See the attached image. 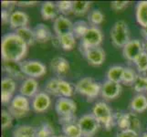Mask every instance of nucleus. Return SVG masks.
<instances>
[{
    "label": "nucleus",
    "instance_id": "13",
    "mask_svg": "<svg viewBox=\"0 0 147 137\" xmlns=\"http://www.w3.org/2000/svg\"><path fill=\"white\" fill-rule=\"evenodd\" d=\"M53 28L54 32L56 33V36L59 38L63 35L72 32L73 23L64 15H59L57 18L54 19Z\"/></svg>",
    "mask_w": 147,
    "mask_h": 137
},
{
    "label": "nucleus",
    "instance_id": "51",
    "mask_svg": "<svg viewBox=\"0 0 147 137\" xmlns=\"http://www.w3.org/2000/svg\"><path fill=\"white\" fill-rule=\"evenodd\" d=\"M83 137H92V136H83Z\"/></svg>",
    "mask_w": 147,
    "mask_h": 137
},
{
    "label": "nucleus",
    "instance_id": "2",
    "mask_svg": "<svg viewBox=\"0 0 147 137\" xmlns=\"http://www.w3.org/2000/svg\"><path fill=\"white\" fill-rule=\"evenodd\" d=\"M92 113L107 131L111 130L114 126V114L113 113V111H111L110 106L104 101H99V103H95Z\"/></svg>",
    "mask_w": 147,
    "mask_h": 137
},
{
    "label": "nucleus",
    "instance_id": "39",
    "mask_svg": "<svg viewBox=\"0 0 147 137\" xmlns=\"http://www.w3.org/2000/svg\"><path fill=\"white\" fill-rule=\"evenodd\" d=\"M1 118H2V129L6 130L12 125L13 123V116L7 110H2L1 111Z\"/></svg>",
    "mask_w": 147,
    "mask_h": 137
},
{
    "label": "nucleus",
    "instance_id": "9",
    "mask_svg": "<svg viewBox=\"0 0 147 137\" xmlns=\"http://www.w3.org/2000/svg\"><path fill=\"white\" fill-rule=\"evenodd\" d=\"M78 124L82 131L83 136H92L99 130L100 124L92 113L85 114L78 120Z\"/></svg>",
    "mask_w": 147,
    "mask_h": 137
},
{
    "label": "nucleus",
    "instance_id": "23",
    "mask_svg": "<svg viewBox=\"0 0 147 137\" xmlns=\"http://www.w3.org/2000/svg\"><path fill=\"white\" fill-rule=\"evenodd\" d=\"M124 72V67L120 65H114L107 70L106 72V77H107V80L117 83H121V80H123Z\"/></svg>",
    "mask_w": 147,
    "mask_h": 137
},
{
    "label": "nucleus",
    "instance_id": "38",
    "mask_svg": "<svg viewBox=\"0 0 147 137\" xmlns=\"http://www.w3.org/2000/svg\"><path fill=\"white\" fill-rule=\"evenodd\" d=\"M136 69L141 74H144L147 72V52L144 51L134 62Z\"/></svg>",
    "mask_w": 147,
    "mask_h": 137
},
{
    "label": "nucleus",
    "instance_id": "47",
    "mask_svg": "<svg viewBox=\"0 0 147 137\" xmlns=\"http://www.w3.org/2000/svg\"><path fill=\"white\" fill-rule=\"evenodd\" d=\"M141 32H142V35H143L144 40L147 39V27L146 28H142Z\"/></svg>",
    "mask_w": 147,
    "mask_h": 137
},
{
    "label": "nucleus",
    "instance_id": "3",
    "mask_svg": "<svg viewBox=\"0 0 147 137\" xmlns=\"http://www.w3.org/2000/svg\"><path fill=\"white\" fill-rule=\"evenodd\" d=\"M111 43L116 48H123L130 41V31L128 25L123 20L115 22L111 29Z\"/></svg>",
    "mask_w": 147,
    "mask_h": 137
},
{
    "label": "nucleus",
    "instance_id": "8",
    "mask_svg": "<svg viewBox=\"0 0 147 137\" xmlns=\"http://www.w3.org/2000/svg\"><path fill=\"white\" fill-rule=\"evenodd\" d=\"M55 110L59 118H66L74 116L77 111V104L69 98L59 97L55 103Z\"/></svg>",
    "mask_w": 147,
    "mask_h": 137
},
{
    "label": "nucleus",
    "instance_id": "27",
    "mask_svg": "<svg viewBox=\"0 0 147 137\" xmlns=\"http://www.w3.org/2000/svg\"><path fill=\"white\" fill-rule=\"evenodd\" d=\"M58 39H59V45L64 50H66V51H69V50L73 49L76 45V37L74 36V34L72 32L63 35V36L58 38Z\"/></svg>",
    "mask_w": 147,
    "mask_h": 137
},
{
    "label": "nucleus",
    "instance_id": "10",
    "mask_svg": "<svg viewBox=\"0 0 147 137\" xmlns=\"http://www.w3.org/2000/svg\"><path fill=\"white\" fill-rule=\"evenodd\" d=\"M144 51L143 42L139 39H131L123 48V55L124 59L134 63Z\"/></svg>",
    "mask_w": 147,
    "mask_h": 137
},
{
    "label": "nucleus",
    "instance_id": "25",
    "mask_svg": "<svg viewBox=\"0 0 147 137\" xmlns=\"http://www.w3.org/2000/svg\"><path fill=\"white\" fill-rule=\"evenodd\" d=\"M37 129L31 125H19L13 131V137H36Z\"/></svg>",
    "mask_w": 147,
    "mask_h": 137
},
{
    "label": "nucleus",
    "instance_id": "24",
    "mask_svg": "<svg viewBox=\"0 0 147 137\" xmlns=\"http://www.w3.org/2000/svg\"><path fill=\"white\" fill-rule=\"evenodd\" d=\"M136 20L142 28L147 27V1H140L136 6Z\"/></svg>",
    "mask_w": 147,
    "mask_h": 137
},
{
    "label": "nucleus",
    "instance_id": "46",
    "mask_svg": "<svg viewBox=\"0 0 147 137\" xmlns=\"http://www.w3.org/2000/svg\"><path fill=\"white\" fill-rule=\"evenodd\" d=\"M38 2L37 1H28V2H17L18 6H21V7H30V6H34L36 5Z\"/></svg>",
    "mask_w": 147,
    "mask_h": 137
},
{
    "label": "nucleus",
    "instance_id": "30",
    "mask_svg": "<svg viewBox=\"0 0 147 137\" xmlns=\"http://www.w3.org/2000/svg\"><path fill=\"white\" fill-rule=\"evenodd\" d=\"M90 2L89 1H73L72 13L75 16L82 17L88 12L90 7Z\"/></svg>",
    "mask_w": 147,
    "mask_h": 137
},
{
    "label": "nucleus",
    "instance_id": "5",
    "mask_svg": "<svg viewBox=\"0 0 147 137\" xmlns=\"http://www.w3.org/2000/svg\"><path fill=\"white\" fill-rule=\"evenodd\" d=\"M103 35L100 29L97 27H90L88 31L80 40V51L83 54L90 49L100 47L102 42Z\"/></svg>",
    "mask_w": 147,
    "mask_h": 137
},
{
    "label": "nucleus",
    "instance_id": "7",
    "mask_svg": "<svg viewBox=\"0 0 147 137\" xmlns=\"http://www.w3.org/2000/svg\"><path fill=\"white\" fill-rule=\"evenodd\" d=\"M21 65L23 73L28 78H40L47 73L46 65L38 60H26Z\"/></svg>",
    "mask_w": 147,
    "mask_h": 137
},
{
    "label": "nucleus",
    "instance_id": "33",
    "mask_svg": "<svg viewBox=\"0 0 147 137\" xmlns=\"http://www.w3.org/2000/svg\"><path fill=\"white\" fill-rule=\"evenodd\" d=\"M59 78H52L49 80L46 85H45V92H47L49 95H53V96H59Z\"/></svg>",
    "mask_w": 147,
    "mask_h": 137
},
{
    "label": "nucleus",
    "instance_id": "12",
    "mask_svg": "<svg viewBox=\"0 0 147 137\" xmlns=\"http://www.w3.org/2000/svg\"><path fill=\"white\" fill-rule=\"evenodd\" d=\"M50 105H51V99L47 92H38L31 101L32 110L37 113L47 111Z\"/></svg>",
    "mask_w": 147,
    "mask_h": 137
},
{
    "label": "nucleus",
    "instance_id": "1",
    "mask_svg": "<svg viewBox=\"0 0 147 137\" xmlns=\"http://www.w3.org/2000/svg\"><path fill=\"white\" fill-rule=\"evenodd\" d=\"M28 46L16 33H8L1 40V56L3 61L19 62L28 52Z\"/></svg>",
    "mask_w": 147,
    "mask_h": 137
},
{
    "label": "nucleus",
    "instance_id": "41",
    "mask_svg": "<svg viewBox=\"0 0 147 137\" xmlns=\"http://www.w3.org/2000/svg\"><path fill=\"white\" fill-rule=\"evenodd\" d=\"M141 126L142 125L139 118L134 113H130V129L138 133L139 130L141 129Z\"/></svg>",
    "mask_w": 147,
    "mask_h": 137
},
{
    "label": "nucleus",
    "instance_id": "48",
    "mask_svg": "<svg viewBox=\"0 0 147 137\" xmlns=\"http://www.w3.org/2000/svg\"><path fill=\"white\" fill-rule=\"evenodd\" d=\"M143 46H144V50L147 52V39H145L143 42Z\"/></svg>",
    "mask_w": 147,
    "mask_h": 137
},
{
    "label": "nucleus",
    "instance_id": "40",
    "mask_svg": "<svg viewBox=\"0 0 147 137\" xmlns=\"http://www.w3.org/2000/svg\"><path fill=\"white\" fill-rule=\"evenodd\" d=\"M72 5L73 1H59L57 2V7L60 13L63 15L72 12Z\"/></svg>",
    "mask_w": 147,
    "mask_h": 137
},
{
    "label": "nucleus",
    "instance_id": "14",
    "mask_svg": "<svg viewBox=\"0 0 147 137\" xmlns=\"http://www.w3.org/2000/svg\"><path fill=\"white\" fill-rule=\"evenodd\" d=\"M121 92V83L110 82V80H106L101 85V91L100 94L102 98L105 100H114L118 97Z\"/></svg>",
    "mask_w": 147,
    "mask_h": 137
},
{
    "label": "nucleus",
    "instance_id": "37",
    "mask_svg": "<svg viewBox=\"0 0 147 137\" xmlns=\"http://www.w3.org/2000/svg\"><path fill=\"white\" fill-rule=\"evenodd\" d=\"M137 75L138 74H136V72L131 68H124L121 83L125 85H134L136 78H137Z\"/></svg>",
    "mask_w": 147,
    "mask_h": 137
},
{
    "label": "nucleus",
    "instance_id": "19",
    "mask_svg": "<svg viewBox=\"0 0 147 137\" xmlns=\"http://www.w3.org/2000/svg\"><path fill=\"white\" fill-rule=\"evenodd\" d=\"M59 9L57 7V4H55L51 1H46L42 4L41 8H40V14L41 17L45 20L56 19L59 16Z\"/></svg>",
    "mask_w": 147,
    "mask_h": 137
},
{
    "label": "nucleus",
    "instance_id": "31",
    "mask_svg": "<svg viewBox=\"0 0 147 137\" xmlns=\"http://www.w3.org/2000/svg\"><path fill=\"white\" fill-rule=\"evenodd\" d=\"M90 26H89V24L84 21V20H79L73 23V29L72 33L74 34V36L78 38H82V37L86 34V32L88 31V29L90 28Z\"/></svg>",
    "mask_w": 147,
    "mask_h": 137
},
{
    "label": "nucleus",
    "instance_id": "29",
    "mask_svg": "<svg viewBox=\"0 0 147 137\" xmlns=\"http://www.w3.org/2000/svg\"><path fill=\"white\" fill-rule=\"evenodd\" d=\"M62 132L67 137H83L82 131L77 123L69 124L62 126Z\"/></svg>",
    "mask_w": 147,
    "mask_h": 137
},
{
    "label": "nucleus",
    "instance_id": "42",
    "mask_svg": "<svg viewBox=\"0 0 147 137\" xmlns=\"http://www.w3.org/2000/svg\"><path fill=\"white\" fill-rule=\"evenodd\" d=\"M129 3V1H113L111 3V7L115 11H121L127 7Z\"/></svg>",
    "mask_w": 147,
    "mask_h": 137
},
{
    "label": "nucleus",
    "instance_id": "17",
    "mask_svg": "<svg viewBox=\"0 0 147 137\" xmlns=\"http://www.w3.org/2000/svg\"><path fill=\"white\" fill-rule=\"evenodd\" d=\"M28 16L27 13L23 11H14L11 13L9 19V26L12 29H19L24 27H28Z\"/></svg>",
    "mask_w": 147,
    "mask_h": 137
},
{
    "label": "nucleus",
    "instance_id": "26",
    "mask_svg": "<svg viewBox=\"0 0 147 137\" xmlns=\"http://www.w3.org/2000/svg\"><path fill=\"white\" fill-rule=\"evenodd\" d=\"M15 33H16L28 46H32L35 42H36V38H35L34 30L29 28L28 27H24V28H19V29L16 30Z\"/></svg>",
    "mask_w": 147,
    "mask_h": 137
},
{
    "label": "nucleus",
    "instance_id": "6",
    "mask_svg": "<svg viewBox=\"0 0 147 137\" xmlns=\"http://www.w3.org/2000/svg\"><path fill=\"white\" fill-rule=\"evenodd\" d=\"M31 105L28 101V98L18 94L14 96L11 103L8 106V111L14 118L20 119L25 117L30 111Z\"/></svg>",
    "mask_w": 147,
    "mask_h": 137
},
{
    "label": "nucleus",
    "instance_id": "49",
    "mask_svg": "<svg viewBox=\"0 0 147 137\" xmlns=\"http://www.w3.org/2000/svg\"><path fill=\"white\" fill-rule=\"evenodd\" d=\"M141 137H147V133H144L143 134H142Z\"/></svg>",
    "mask_w": 147,
    "mask_h": 137
},
{
    "label": "nucleus",
    "instance_id": "28",
    "mask_svg": "<svg viewBox=\"0 0 147 137\" xmlns=\"http://www.w3.org/2000/svg\"><path fill=\"white\" fill-rule=\"evenodd\" d=\"M75 86H72L71 83H69L67 80L62 79L59 80V97L70 98L74 94Z\"/></svg>",
    "mask_w": 147,
    "mask_h": 137
},
{
    "label": "nucleus",
    "instance_id": "35",
    "mask_svg": "<svg viewBox=\"0 0 147 137\" xmlns=\"http://www.w3.org/2000/svg\"><path fill=\"white\" fill-rule=\"evenodd\" d=\"M54 129L49 123H44L37 128L36 137H53Z\"/></svg>",
    "mask_w": 147,
    "mask_h": 137
},
{
    "label": "nucleus",
    "instance_id": "36",
    "mask_svg": "<svg viewBox=\"0 0 147 137\" xmlns=\"http://www.w3.org/2000/svg\"><path fill=\"white\" fill-rule=\"evenodd\" d=\"M134 90L137 92H144L147 90V77L144 74H138L134 83Z\"/></svg>",
    "mask_w": 147,
    "mask_h": 137
},
{
    "label": "nucleus",
    "instance_id": "34",
    "mask_svg": "<svg viewBox=\"0 0 147 137\" xmlns=\"http://www.w3.org/2000/svg\"><path fill=\"white\" fill-rule=\"evenodd\" d=\"M88 20L89 22L92 25V27H96L97 25H100L104 20V15L103 13L99 9H94L90 11L88 15Z\"/></svg>",
    "mask_w": 147,
    "mask_h": 137
},
{
    "label": "nucleus",
    "instance_id": "18",
    "mask_svg": "<svg viewBox=\"0 0 147 137\" xmlns=\"http://www.w3.org/2000/svg\"><path fill=\"white\" fill-rule=\"evenodd\" d=\"M3 70L8 74V77L12 79H21L25 76L22 70L21 62L3 61Z\"/></svg>",
    "mask_w": 147,
    "mask_h": 137
},
{
    "label": "nucleus",
    "instance_id": "21",
    "mask_svg": "<svg viewBox=\"0 0 147 137\" xmlns=\"http://www.w3.org/2000/svg\"><path fill=\"white\" fill-rule=\"evenodd\" d=\"M33 30L35 38H36V41L38 43H46L52 38L51 31L45 24H38Z\"/></svg>",
    "mask_w": 147,
    "mask_h": 137
},
{
    "label": "nucleus",
    "instance_id": "4",
    "mask_svg": "<svg viewBox=\"0 0 147 137\" xmlns=\"http://www.w3.org/2000/svg\"><path fill=\"white\" fill-rule=\"evenodd\" d=\"M75 90L85 96L87 99L93 100L100 94L101 86L92 78L86 77L78 80V82L75 84Z\"/></svg>",
    "mask_w": 147,
    "mask_h": 137
},
{
    "label": "nucleus",
    "instance_id": "22",
    "mask_svg": "<svg viewBox=\"0 0 147 137\" xmlns=\"http://www.w3.org/2000/svg\"><path fill=\"white\" fill-rule=\"evenodd\" d=\"M130 108L131 111L134 113H144L147 110V98L146 96L139 93L137 95H135L133 98V100L131 101L130 103Z\"/></svg>",
    "mask_w": 147,
    "mask_h": 137
},
{
    "label": "nucleus",
    "instance_id": "16",
    "mask_svg": "<svg viewBox=\"0 0 147 137\" xmlns=\"http://www.w3.org/2000/svg\"><path fill=\"white\" fill-rule=\"evenodd\" d=\"M38 83L36 79L27 78L24 80L21 86L19 88V94H21L27 98H34L38 92Z\"/></svg>",
    "mask_w": 147,
    "mask_h": 137
},
{
    "label": "nucleus",
    "instance_id": "43",
    "mask_svg": "<svg viewBox=\"0 0 147 137\" xmlns=\"http://www.w3.org/2000/svg\"><path fill=\"white\" fill-rule=\"evenodd\" d=\"M117 137H140L137 132L131 129H126L121 131L120 133L117 134Z\"/></svg>",
    "mask_w": 147,
    "mask_h": 137
},
{
    "label": "nucleus",
    "instance_id": "50",
    "mask_svg": "<svg viewBox=\"0 0 147 137\" xmlns=\"http://www.w3.org/2000/svg\"><path fill=\"white\" fill-rule=\"evenodd\" d=\"M53 137H67V136H65V135H54Z\"/></svg>",
    "mask_w": 147,
    "mask_h": 137
},
{
    "label": "nucleus",
    "instance_id": "45",
    "mask_svg": "<svg viewBox=\"0 0 147 137\" xmlns=\"http://www.w3.org/2000/svg\"><path fill=\"white\" fill-rule=\"evenodd\" d=\"M1 5H2L3 8L9 10L10 8H11V7L13 6V5H17V2H11V1H2V2H1Z\"/></svg>",
    "mask_w": 147,
    "mask_h": 137
},
{
    "label": "nucleus",
    "instance_id": "20",
    "mask_svg": "<svg viewBox=\"0 0 147 137\" xmlns=\"http://www.w3.org/2000/svg\"><path fill=\"white\" fill-rule=\"evenodd\" d=\"M50 68L56 74L63 75L69 70V63L63 57H55L50 61Z\"/></svg>",
    "mask_w": 147,
    "mask_h": 137
},
{
    "label": "nucleus",
    "instance_id": "32",
    "mask_svg": "<svg viewBox=\"0 0 147 137\" xmlns=\"http://www.w3.org/2000/svg\"><path fill=\"white\" fill-rule=\"evenodd\" d=\"M114 119L116 124L121 131L130 129V113H116L114 114Z\"/></svg>",
    "mask_w": 147,
    "mask_h": 137
},
{
    "label": "nucleus",
    "instance_id": "44",
    "mask_svg": "<svg viewBox=\"0 0 147 137\" xmlns=\"http://www.w3.org/2000/svg\"><path fill=\"white\" fill-rule=\"evenodd\" d=\"M10 16H11V13H10L9 10L3 8L2 11H1V20H2V23L3 24L9 23Z\"/></svg>",
    "mask_w": 147,
    "mask_h": 137
},
{
    "label": "nucleus",
    "instance_id": "52",
    "mask_svg": "<svg viewBox=\"0 0 147 137\" xmlns=\"http://www.w3.org/2000/svg\"><path fill=\"white\" fill-rule=\"evenodd\" d=\"M146 92H147V90H146Z\"/></svg>",
    "mask_w": 147,
    "mask_h": 137
},
{
    "label": "nucleus",
    "instance_id": "11",
    "mask_svg": "<svg viewBox=\"0 0 147 137\" xmlns=\"http://www.w3.org/2000/svg\"><path fill=\"white\" fill-rule=\"evenodd\" d=\"M17 88L15 80L10 77H5L1 80V101L3 104L11 103L13 94Z\"/></svg>",
    "mask_w": 147,
    "mask_h": 137
},
{
    "label": "nucleus",
    "instance_id": "15",
    "mask_svg": "<svg viewBox=\"0 0 147 137\" xmlns=\"http://www.w3.org/2000/svg\"><path fill=\"white\" fill-rule=\"evenodd\" d=\"M85 59H87V61L90 65L94 66V67H98L100 66L104 62L105 60V51L103 49H101L100 47L90 49L87 51H85L83 53Z\"/></svg>",
    "mask_w": 147,
    "mask_h": 137
}]
</instances>
